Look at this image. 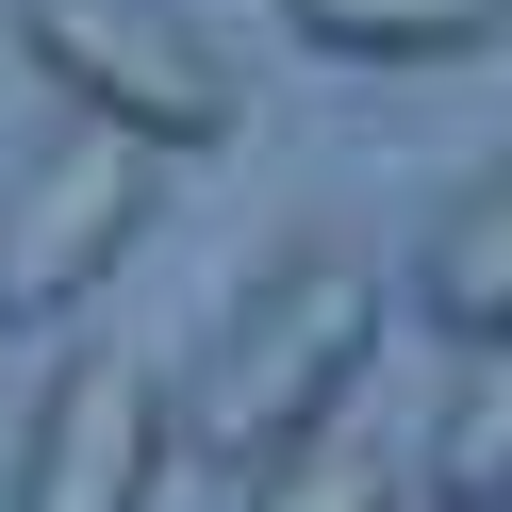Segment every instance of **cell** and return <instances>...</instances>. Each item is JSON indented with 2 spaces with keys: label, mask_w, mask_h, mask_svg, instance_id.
<instances>
[{
  "label": "cell",
  "mask_w": 512,
  "mask_h": 512,
  "mask_svg": "<svg viewBox=\"0 0 512 512\" xmlns=\"http://www.w3.org/2000/svg\"><path fill=\"white\" fill-rule=\"evenodd\" d=\"M413 314H430L446 347H512V166L479 182V199L430 215V248H413Z\"/></svg>",
  "instance_id": "5"
},
{
  "label": "cell",
  "mask_w": 512,
  "mask_h": 512,
  "mask_svg": "<svg viewBox=\"0 0 512 512\" xmlns=\"http://www.w3.org/2000/svg\"><path fill=\"white\" fill-rule=\"evenodd\" d=\"M133 215H149V149L116 133V116H67L34 166L0 182V331H67L116 281Z\"/></svg>",
  "instance_id": "2"
},
{
  "label": "cell",
  "mask_w": 512,
  "mask_h": 512,
  "mask_svg": "<svg viewBox=\"0 0 512 512\" xmlns=\"http://www.w3.org/2000/svg\"><path fill=\"white\" fill-rule=\"evenodd\" d=\"M17 50H34L83 116H116L133 149H215L232 100H248V83L215 67L182 17H149V0H17Z\"/></svg>",
  "instance_id": "3"
},
{
  "label": "cell",
  "mask_w": 512,
  "mask_h": 512,
  "mask_svg": "<svg viewBox=\"0 0 512 512\" xmlns=\"http://www.w3.org/2000/svg\"><path fill=\"white\" fill-rule=\"evenodd\" d=\"M380 265H347V248H298V265L265 281V298L215 331V364L182 380V430L215 446V463H281L298 430H331L347 413V380H364V347H380Z\"/></svg>",
  "instance_id": "1"
},
{
  "label": "cell",
  "mask_w": 512,
  "mask_h": 512,
  "mask_svg": "<svg viewBox=\"0 0 512 512\" xmlns=\"http://www.w3.org/2000/svg\"><path fill=\"white\" fill-rule=\"evenodd\" d=\"M430 512H512V380H479L430 430Z\"/></svg>",
  "instance_id": "8"
},
{
  "label": "cell",
  "mask_w": 512,
  "mask_h": 512,
  "mask_svg": "<svg viewBox=\"0 0 512 512\" xmlns=\"http://www.w3.org/2000/svg\"><path fill=\"white\" fill-rule=\"evenodd\" d=\"M248 512H397V463L364 430H298L281 463H248Z\"/></svg>",
  "instance_id": "7"
},
{
  "label": "cell",
  "mask_w": 512,
  "mask_h": 512,
  "mask_svg": "<svg viewBox=\"0 0 512 512\" xmlns=\"http://www.w3.org/2000/svg\"><path fill=\"white\" fill-rule=\"evenodd\" d=\"M298 50H347V67H479L512 34V0H281Z\"/></svg>",
  "instance_id": "6"
},
{
  "label": "cell",
  "mask_w": 512,
  "mask_h": 512,
  "mask_svg": "<svg viewBox=\"0 0 512 512\" xmlns=\"http://www.w3.org/2000/svg\"><path fill=\"white\" fill-rule=\"evenodd\" d=\"M166 364L149 347H67L17 446V512H149L166 496Z\"/></svg>",
  "instance_id": "4"
}]
</instances>
